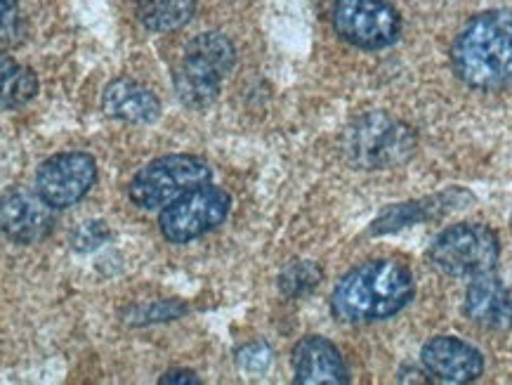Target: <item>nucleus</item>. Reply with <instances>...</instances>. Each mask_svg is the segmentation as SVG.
Returning a JSON list of instances; mask_svg holds the SVG:
<instances>
[{
  "instance_id": "obj_20",
  "label": "nucleus",
  "mask_w": 512,
  "mask_h": 385,
  "mask_svg": "<svg viewBox=\"0 0 512 385\" xmlns=\"http://www.w3.org/2000/svg\"><path fill=\"white\" fill-rule=\"evenodd\" d=\"M17 3L19 0H3V43H8L17 34Z\"/></svg>"
},
{
  "instance_id": "obj_7",
  "label": "nucleus",
  "mask_w": 512,
  "mask_h": 385,
  "mask_svg": "<svg viewBox=\"0 0 512 385\" xmlns=\"http://www.w3.org/2000/svg\"><path fill=\"white\" fill-rule=\"evenodd\" d=\"M229 211H232V197L222 187L208 182L189 189L173 204L161 208L159 227L170 244H189L225 223Z\"/></svg>"
},
{
  "instance_id": "obj_9",
  "label": "nucleus",
  "mask_w": 512,
  "mask_h": 385,
  "mask_svg": "<svg viewBox=\"0 0 512 385\" xmlns=\"http://www.w3.org/2000/svg\"><path fill=\"white\" fill-rule=\"evenodd\" d=\"M97 182V163L88 152H62L38 166V194L55 208L76 206Z\"/></svg>"
},
{
  "instance_id": "obj_11",
  "label": "nucleus",
  "mask_w": 512,
  "mask_h": 385,
  "mask_svg": "<svg viewBox=\"0 0 512 385\" xmlns=\"http://www.w3.org/2000/svg\"><path fill=\"white\" fill-rule=\"evenodd\" d=\"M420 362L428 376L449 385L472 383L484 374L482 352L454 336H437L425 343L420 350Z\"/></svg>"
},
{
  "instance_id": "obj_3",
  "label": "nucleus",
  "mask_w": 512,
  "mask_h": 385,
  "mask_svg": "<svg viewBox=\"0 0 512 385\" xmlns=\"http://www.w3.org/2000/svg\"><path fill=\"white\" fill-rule=\"evenodd\" d=\"M416 133L409 123L387 112H369L345 130L347 161L361 171H387L402 166L416 152Z\"/></svg>"
},
{
  "instance_id": "obj_4",
  "label": "nucleus",
  "mask_w": 512,
  "mask_h": 385,
  "mask_svg": "<svg viewBox=\"0 0 512 385\" xmlns=\"http://www.w3.org/2000/svg\"><path fill=\"white\" fill-rule=\"evenodd\" d=\"M236 50L227 36L208 31L192 38L175 69L173 83L180 102L189 109H206L220 97L222 78L234 69Z\"/></svg>"
},
{
  "instance_id": "obj_21",
  "label": "nucleus",
  "mask_w": 512,
  "mask_h": 385,
  "mask_svg": "<svg viewBox=\"0 0 512 385\" xmlns=\"http://www.w3.org/2000/svg\"><path fill=\"white\" fill-rule=\"evenodd\" d=\"M161 385H199V376L189 369H173L159 378Z\"/></svg>"
},
{
  "instance_id": "obj_2",
  "label": "nucleus",
  "mask_w": 512,
  "mask_h": 385,
  "mask_svg": "<svg viewBox=\"0 0 512 385\" xmlns=\"http://www.w3.org/2000/svg\"><path fill=\"white\" fill-rule=\"evenodd\" d=\"M451 64L465 86L501 90L512 83V12L472 17L451 48Z\"/></svg>"
},
{
  "instance_id": "obj_14",
  "label": "nucleus",
  "mask_w": 512,
  "mask_h": 385,
  "mask_svg": "<svg viewBox=\"0 0 512 385\" xmlns=\"http://www.w3.org/2000/svg\"><path fill=\"white\" fill-rule=\"evenodd\" d=\"M102 112L111 119L149 126V123L159 121L161 102L152 90L140 86L133 78H116L104 88Z\"/></svg>"
},
{
  "instance_id": "obj_19",
  "label": "nucleus",
  "mask_w": 512,
  "mask_h": 385,
  "mask_svg": "<svg viewBox=\"0 0 512 385\" xmlns=\"http://www.w3.org/2000/svg\"><path fill=\"white\" fill-rule=\"evenodd\" d=\"M109 239V227L102 220H90L83 223L74 232V249L76 251H95Z\"/></svg>"
},
{
  "instance_id": "obj_17",
  "label": "nucleus",
  "mask_w": 512,
  "mask_h": 385,
  "mask_svg": "<svg viewBox=\"0 0 512 385\" xmlns=\"http://www.w3.org/2000/svg\"><path fill=\"white\" fill-rule=\"evenodd\" d=\"M38 93V78L29 67L12 60L5 52L3 55V109L24 107L26 102H31Z\"/></svg>"
},
{
  "instance_id": "obj_13",
  "label": "nucleus",
  "mask_w": 512,
  "mask_h": 385,
  "mask_svg": "<svg viewBox=\"0 0 512 385\" xmlns=\"http://www.w3.org/2000/svg\"><path fill=\"white\" fill-rule=\"evenodd\" d=\"M465 315L482 329H512V293L494 274H479L465 291Z\"/></svg>"
},
{
  "instance_id": "obj_6",
  "label": "nucleus",
  "mask_w": 512,
  "mask_h": 385,
  "mask_svg": "<svg viewBox=\"0 0 512 385\" xmlns=\"http://www.w3.org/2000/svg\"><path fill=\"white\" fill-rule=\"evenodd\" d=\"M501 241L487 225L461 223L444 230L430 246V263L449 277L475 279L494 272Z\"/></svg>"
},
{
  "instance_id": "obj_16",
  "label": "nucleus",
  "mask_w": 512,
  "mask_h": 385,
  "mask_svg": "<svg viewBox=\"0 0 512 385\" xmlns=\"http://www.w3.org/2000/svg\"><path fill=\"white\" fill-rule=\"evenodd\" d=\"M196 0H135V17L147 31L168 34L192 22Z\"/></svg>"
},
{
  "instance_id": "obj_15",
  "label": "nucleus",
  "mask_w": 512,
  "mask_h": 385,
  "mask_svg": "<svg viewBox=\"0 0 512 385\" xmlns=\"http://www.w3.org/2000/svg\"><path fill=\"white\" fill-rule=\"evenodd\" d=\"M468 201H472V194L463 192V189H451V192L435 194V197L409 201V204H397L380 215L376 223L371 225V234H387L397 232L402 227L423 223V220H435L442 215L458 211Z\"/></svg>"
},
{
  "instance_id": "obj_8",
  "label": "nucleus",
  "mask_w": 512,
  "mask_h": 385,
  "mask_svg": "<svg viewBox=\"0 0 512 385\" xmlns=\"http://www.w3.org/2000/svg\"><path fill=\"white\" fill-rule=\"evenodd\" d=\"M333 29L361 50H383L402 34V17L387 0H336Z\"/></svg>"
},
{
  "instance_id": "obj_10",
  "label": "nucleus",
  "mask_w": 512,
  "mask_h": 385,
  "mask_svg": "<svg viewBox=\"0 0 512 385\" xmlns=\"http://www.w3.org/2000/svg\"><path fill=\"white\" fill-rule=\"evenodd\" d=\"M41 194L15 187L3 197V234L12 244L31 246L43 241L55 227V215Z\"/></svg>"
},
{
  "instance_id": "obj_5",
  "label": "nucleus",
  "mask_w": 512,
  "mask_h": 385,
  "mask_svg": "<svg viewBox=\"0 0 512 385\" xmlns=\"http://www.w3.org/2000/svg\"><path fill=\"white\" fill-rule=\"evenodd\" d=\"M213 168L201 156L170 154L149 161L140 173L130 180L128 197L144 211H161L189 189L208 185Z\"/></svg>"
},
{
  "instance_id": "obj_1",
  "label": "nucleus",
  "mask_w": 512,
  "mask_h": 385,
  "mask_svg": "<svg viewBox=\"0 0 512 385\" xmlns=\"http://www.w3.org/2000/svg\"><path fill=\"white\" fill-rule=\"evenodd\" d=\"M413 274L399 260L380 258L345 274L331 296V310L345 324H371L395 317L411 303Z\"/></svg>"
},
{
  "instance_id": "obj_18",
  "label": "nucleus",
  "mask_w": 512,
  "mask_h": 385,
  "mask_svg": "<svg viewBox=\"0 0 512 385\" xmlns=\"http://www.w3.org/2000/svg\"><path fill=\"white\" fill-rule=\"evenodd\" d=\"M321 282V270L310 260H303V263H293L288 270L281 274L279 286L286 296L298 298L310 293L312 289H317Z\"/></svg>"
},
{
  "instance_id": "obj_12",
  "label": "nucleus",
  "mask_w": 512,
  "mask_h": 385,
  "mask_svg": "<svg viewBox=\"0 0 512 385\" xmlns=\"http://www.w3.org/2000/svg\"><path fill=\"white\" fill-rule=\"evenodd\" d=\"M293 374L300 385H345L350 371L340 350L324 336H305L293 348Z\"/></svg>"
}]
</instances>
